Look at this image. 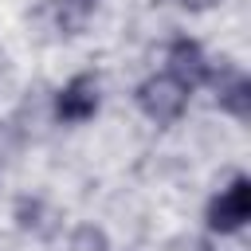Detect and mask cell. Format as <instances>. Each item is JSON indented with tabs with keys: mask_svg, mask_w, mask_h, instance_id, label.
I'll return each instance as SVG.
<instances>
[{
	"mask_svg": "<svg viewBox=\"0 0 251 251\" xmlns=\"http://www.w3.org/2000/svg\"><path fill=\"white\" fill-rule=\"evenodd\" d=\"M251 220V180L243 173H235L204 208V224L216 235H235L243 231V224Z\"/></svg>",
	"mask_w": 251,
	"mask_h": 251,
	"instance_id": "6da1fadb",
	"label": "cell"
},
{
	"mask_svg": "<svg viewBox=\"0 0 251 251\" xmlns=\"http://www.w3.org/2000/svg\"><path fill=\"white\" fill-rule=\"evenodd\" d=\"M188 94H192V90H184L176 78H169V75L161 71V75H149V78L137 86V106H141V114H145L149 122L169 126V122H176V118L184 114Z\"/></svg>",
	"mask_w": 251,
	"mask_h": 251,
	"instance_id": "7a4b0ae2",
	"label": "cell"
},
{
	"mask_svg": "<svg viewBox=\"0 0 251 251\" xmlns=\"http://www.w3.org/2000/svg\"><path fill=\"white\" fill-rule=\"evenodd\" d=\"M98 106H102V86H98V78H94L90 71L67 78V82L59 86V94H55V118L67 122V126L90 122V118L98 114Z\"/></svg>",
	"mask_w": 251,
	"mask_h": 251,
	"instance_id": "3957f363",
	"label": "cell"
},
{
	"mask_svg": "<svg viewBox=\"0 0 251 251\" xmlns=\"http://www.w3.org/2000/svg\"><path fill=\"white\" fill-rule=\"evenodd\" d=\"M208 71H212V59L204 55V47H200L196 39L180 35V39L169 43V51H165V75L176 78L184 90L204 86V82H208Z\"/></svg>",
	"mask_w": 251,
	"mask_h": 251,
	"instance_id": "277c9868",
	"label": "cell"
},
{
	"mask_svg": "<svg viewBox=\"0 0 251 251\" xmlns=\"http://www.w3.org/2000/svg\"><path fill=\"white\" fill-rule=\"evenodd\" d=\"M208 82L216 86V102H220V110L231 114L235 122H247V114H251V82H247V75L235 71V67H227L224 78L208 75Z\"/></svg>",
	"mask_w": 251,
	"mask_h": 251,
	"instance_id": "5b68a950",
	"label": "cell"
},
{
	"mask_svg": "<svg viewBox=\"0 0 251 251\" xmlns=\"http://www.w3.org/2000/svg\"><path fill=\"white\" fill-rule=\"evenodd\" d=\"M71 251H110V239L98 224H78L71 231Z\"/></svg>",
	"mask_w": 251,
	"mask_h": 251,
	"instance_id": "8992f818",
	"label": "cell"
},
{
	"mask_svg": "<svg viewBox=\"0 0 251 251\" xmlns=\"http://www.w3.org/2000/svg\"><path fill=\"white\" fill-rule=\"evenodd\" d=\"M180 8H188V12H208V8H216L220 0H176Z\"/></svg>",
	"mask_w": 251,
	"mask_h": 251,
	"instance_id": "52a82bcc",
	"label": "cell"
}]
</instances>
